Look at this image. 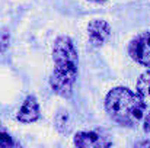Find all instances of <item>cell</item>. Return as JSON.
Masks as SVG:
<instances>
[{
	"mask_svg": "<svg viewBox=\"0 0 150 148\" xmlns=\"http://www.w3.org/2000/svg\"><path fill=\"white\" fill-rule=\"evenodd\" d=\"M74 144L82 148H105L111 145V141L98 132H79L74 137Z\"/></svg>",
	"mask_w": 150,
	"mask_h": 148,
	"instance_id": "4",
	"label": "cell"
},
{
	"mask_svg": "<svg viewBox=\"0 0 150 148\" xmlns=\"http://www.w3.org/2000/svg\"><path fill=\"white\" fill-rule=\"evenodd\" d=\"M55 123H57V128L61 132H67L69 131V115H67V112H60L55 116Z\"/></svg>",
	"mask_w": 150,
	"mask_h": 148,
	"instance_id": "8",
	"label": "cell"
},
{
	"mask_svg": "<svg viewBox=\"0 0 150 148\" xmlns=\"http://www.w3.org/2000/svg\"><path fill=\"white\" fill-rule=\"evenodd\" d=\"M130 54L137 62L150 67V32H143L131 41Z\"/></svg>",
	"mask_w": 150,
	"mask_h": 148,
	"instance_id": "3",
	"label": "cell"
},
{
	"mask_svg": "<svg viewBox=\"0 0 150 148\" xmlns=\"http://www.w3.org/2000/svg\"><path fill=\"white\" fill-rule=\"evenodd\" d=\"M18 121L23 122V123H29L34 122L40 118V107H38V102L34 96H28L25 99L21 110L18 112Z\"/></svg>",
	"mask_w": 150,
	"mask_h": 148,
	"instance_id": "6",
	"label": "cell"
},
{
	"mask_svg": "<svg viewBox=\"0 0 150 148\" xmlns=\"http://www.w3.org/2000/svg\"><path fill=\"white\" fill-rule=\"evenodd\" d=\"M144 131L150 134V112L147 113V116H146V119H144Z\"/></svg>",
	"mask_w": 150,
	"mask_h": 148,
	"instance_id": "11",
	"label": "cell"
},
{
	"mask_svg": "<svg viewBox=\"0 0 150 148\" xmlns=\"http://www.w3.org/2000/svg\"><path fill=\"white\" fill-rule=\"evenodd\" d=\"M52 60L55 67L50 79L51 89L57 95L69 97L77 77V52L69 36H58L55 39Z\"/></svg>",
	"mask_w": 150,
	"mask_h": 148,
	"instance_id": "1",
	"label": "cell"
},
{
	"mask_svg": "<svg viewBox=\"0 0 150 148\" xmlns=\"http://www.w3.org/2000/svg\"><path fill=\"white\" fill-rule=\"evenodd\" d=\"M9 45V34L1 31L0 32V51H4Z\"/></svg>",
	"mask_w": 150,
	"mask_h": 148,
	"instance_id": "10",
	"label": "cell"
},
{
	"mask_svg": "<svg viewBox=\"0 0 150 148\" xmlns=\"http://www.w3.org/2000/svg\"><path fill=\"white\" fill-rule=\"evenodd\" d=\"M92 1H105V0H92Z\"/></svg>",
	"mask_w": 150,
	"mask_h": 148,
	"instance_id": "12",
	"label": "cell"
},
{
	"mask_svg": "<svg viewBox=\"0 0 150 148\" xmlns=\"http://www.w3.org/2000/svg\"><path fill=\"white\" fill-rule=\"evenodd\" d=\"M12 145H15L12 137L7 134V131L0 123V147H12Z\"/></svg>",
	"mask_w": 150,
	"mask_h": 148,
	"instance_id": "9",
	"label": "cell"
},
{
	"mask_svg": "<svg viewBox=\"0 0 150 148\" xmlns=\"http://www.w3.org/2000/svg\"><path fill=\"white\" fill-rule=\"evenodd\" d=\"M109 34H111V29L105 20H93L89 23L88 35H89V41L93 47H100L108 39Z\"/></svg>",
	"mask_w": 150,
	"mask_h": 148,
	"instance_id": "5",
	"label": "cell"
},
{
	"mask_svg": "<svg viewBox=\"0 0 150 148\" xmlns=\"http://www.w3.org/2000/svg\"><path fill=\"white\" fill-rule=\"evenodd\" d=\"M109 116L121 125L137 123L146 110V103L139 95L127 87L112 89L105 100Z\"/></svg>",
	"mask_w": 150,
	"mask_h": 148,
	"instance_id": "2",
	"label": "cell"
},
{
	"mask_svg": "<svg viewBox=\"0 0 150 148\" xmlns=\"http://www.w3.org/2000/svg\"><path fill=\"white\" fill-rule=\"evenodd\" d=\"M137 90L143 96H150V71L140 76L137 81Z\"/></svg>",
	"mask_w": 150,
	"mask_h": 148,
	"instance_id": "7",
	"label": "cell"
}]
</instances>
